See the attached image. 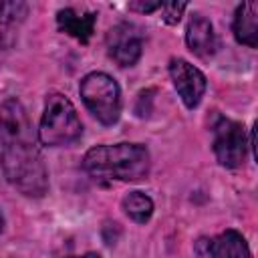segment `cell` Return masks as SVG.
Instances as JSON below:
<instances>
[{
  "mask_svg": "<svg viewBox=\"0 0 258 258\" xmlns=\"http://www.w3.org/2000/svg\"><path fill=\"white\" fill-rule=\"evenodd\" d=\"M0 167L4 177L24 196L40 198L48 187V175L24 105L6 99L0 105Z\"/></svg>",
  "mask_w": 258,
  "mask_h": 258,
  "instance_id": "cell-1",
  "label": "cell"
},
{
  "mask_svg": "<svg viewBox=\"0 0 258 258\" xmlns=\"http://www.w3.org/2000/svg\"><path fill=\"white\" fill-rule=\"evenodd\" d=\"M83 167L95 179L137 181L149 173V151L139 143L97 145L87 151Z\"/></svg>",
  "mask_w": 258,
  "mask_h": 258,
  "instance_id": "cell-2",
  "label": "cell"
},
{
  "mask_svg": "<svg viewBox=\"0 0 258 258\" xmlns=\"http://www.w3.org/2000/svg\"><path fill=\"white\" fill-rule=\"evenodd\" d=\"M83 133V123L75 105L60 93L46 99L44 113L38 125V139L48 147H62L75 143Z\"/></svg>",
  "mask_w": 258,
  "mask_h": 258,
  "instance_id": "cell-3",
  "label": "cell"
},
{
  "mask_svg": "<svg viewBox=\"0 0 258 258\" xmlns=\"http://www.w3.org/2000/svg\"><path fill=\"white\" fill-rule=\"evenodd\" d=\"M79 93L87 109L103 125L117 123L121 115V91L113 77L107 73H89L83 77Z\"/></svg>",
  "mask_w": 258,
  "mask_h": 258,
  "instance_id": "cell-4",
  "label": "cell"
},
{
  "mask_svg": "<svg viewBox=\"0 0 258 258\" xmlns=\"http://www.w3.org/2000/svg\"><path fill=\"white\" fill-rule=\"evenodd\" d=\"M246 133L242 123L220 117L214 125V153L224 167H238L246 157Z\"/></svg>",
  "mask_w": 258,
  "mask_h": 258,
  "instance_id": "cell-5",
  "label": "cell"
},
{
  "mask_svg": "<svg viewBox=\"0 0 258 258\" xmlns=\"http://www.w3.org/2000/svg\"><path fill=\"white\" fill-rule=\"evenodd\" d=\"M169 75L173 81L175 91L179 93L181 101L187 109H194L200 105L204 93H206V77L200 69L189 64L183 58H171L169 62Z\"/></svg>",
  "mask_w": 258,
  "mask_h": 258,
  "instance_id": "cell-6",
  "label": "cell"
},
{
  "mask_svg": "<svg viewBox=\"0 0 258 258\" xmlns=\"http://www.w3.org/2000/svg\"><path fill=\"white\" fill-rule=\"evenodd\" d=\"M107 48L119 67H133L141 56V36L131 24H119L107 34Z\"/></svg>",
  "mask_w": 258,
  "mask_h": 258,
  "instance_id": "cell-7",
  "label": "cell"
},
{
  "mask_svg": "<svg viewBox=\"0 0 258 258\" xmlns=\"http://www.w3.org/2000/svg\"><path fill=\"white\" fill-rule=\"evenodd\" d=\"M200 258H252L244 236L236 230H226L216 238H202L196 244Z\"/></svg>",
  "mask_w": 258,
  "mask_h": 258,
  "instance_id": "cell-8",
  "label": "cell"
},
{
  "mask_svg": "<svg viewBox=\"0 0 258 258\" xmlns=\"http://www.w3.org/2000/svg\"><path fill=\"white\" fill-rule=\"evenodd\" d=\"M185 42L189 50L202 58L214 54L218 48V38H216L212 22L200 14H194L185 28Z\"/></svg>",
  "mask_w": 258,
  "mask_h": 258,
  "instance_id": "cell-9",
  "label": "cell"
},
{
  "mask_svg": "<svg viewBox=\"0 0 258 258\" xmlns=\"http://www.w3.org/2000/svg\"><path fill=\"white\" fill-rule=\"evenodd\" d=\"M95 20H97L95 12H77L73 8H64L56 14L58 28L64 30L67 34H71L73 38L81 40V42H87L93 36Z\"/></svg>",
  "mask_w": 258,
  "mask_h": 258,
  "instance_id": "cell-10",
  "label": "cell"
},
{
  "mask_svg": "<svg viewBox=\"0 0 258 258\" xmlns=\"http://www.w3.org/2000/svg\"><path fill=\"white\" fill-rule=\"evenodd\" d=\"M234 36L246 46L258 44V4L242 2L234 16Z\"/></svg>",
  "mask_w": 258,
  "mask_h": 258,
  "instance_id": "cell-11",
  "label": "cell"
},
{
  "mask_svg": "<svg viewBox=\"0 0 258 258\" xmlns=\"http://www.w3.org/2000/svg\"><path fill=\"white\" fill-rule=\"evenodd\" d=\"M121 206H123V212L137 224H145L153 214V202L143 191H129L123 198Z\"/></svg>",
  "mask_w": 258,
  "mask_h": 258,
  "instance_id": "cell-12",
  "label": "cell"
},
{
  "mask_svg": "<svg viewBox=\"0 0 258 258\" xmlns=\"http://www.w3.org/2000/svg\"><path fill=\"white\" fill-rule=\"evenodd\" d=\"M26 12L28 8L22 2H0V42H4L12 34L14 26L22 22Z\"/></svg>",
  "mask_w": 258,
  "mask_h": 258,
  "instance_id": "cell-13",
  "label": "cell"
},
{
  "mask_svg": "<svg viewBox=\"0 0 258 258\" xmlns=\"http://www.w3.org/2000/svg\"><path fill=\"white\" fill-rule=\"evenodd\" d=\"M185 2H169V4H161V12H163V20L167 24H177L181 18V12L185 10Z\"/></svg>",
  "mask_w": 258,
  "mask_h": 258,
  "instance_id": "cell-14",
  "label": "cell"
},
{
  "mask_svg": "<svg viewBox=\"0 0 258 258\" xmlns=\"http://www.w3.org/2000/svg\"><path fill=\"white\" fill-rule=\"evenodd\" d=\"M129 8L131 10H139V12H151V10L161 8V2H131Z\"/></svg>",
  "mask_w": 258,
  "mask_h": 258,
  "instance_id": "cell-15",
  "label": "cell"
},
{
  "mask_svg": "<svg viewBox=\"0 0 258 258\" xmlns=\"http://www.w3.org/2000/svg\"><path fill=\"white\" fill-rule=\"evenodd\" d=\"M75 258H101V256L95 254V252H89V254H85V256H75Z\"/></svg>",
  "mask_w": 258,
  "mask_h": 258,
  "instance_id": "cell-16",
  "label": "cell"
},
{
  "mask_svg": "<svg viewBox=\"0 0 258 258\" xmlns=\"http://www.w3.org/2000/svg\"><path fill=\"white\" fill-rule=\"evenodd\" d=\"M2 228H4V218H2V212H0V232H2Z\"/></svg>",
  "mask_w": 258,
  "mask_h": 258,
  "instance_id": "cell-17",
  "label": "cell"
}]
</instances>
